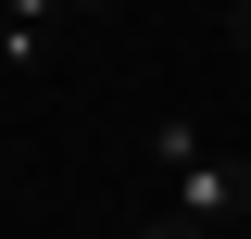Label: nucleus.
<instances>
[{"label": "nucleus", "instance_id": "nucleus-1", "mask_svg": "<svg viewBox=\"0 0 251 239\" xmlns=\"http://www.w3.org/2000/svg\"><path fill=\"white\" fill-rule=\"evenodd\" d=\"M151 151L176 164V214H188V227H214V239H239V227H251V189L214 164V139H201V126L163 114V126H151Z\"/></svg>", "mask_w": 251, "mask_h": 239}, {"label": "nucleus", "instance_id": "nucleus-4", "mask_svg": "<svg viewBox=\"0 0 251 239\" xmlns=\"http://www.w3.org/2000/svg\"><path fill=\"white\" fill-rule=\"evenodd\" d=\"M0 63H13V26H0Z\"/></svg>", "mask_w": 251, "mask_h": 239}, {"label": "nucleus", "instance_id": "nucleus-2", "mask_svg": "<svg viewBox=\"0 0 251 239\" xmlns=\"http://www.w3.org/2000/svg\"><path fill=\"white\" fill-rule=\"evenodd\" d=\"M138 239H214V227H188V214H176V227H138Z\"/></svg>", "mask_w": 251, "mask_h": 239}, {"label": "nucleus", "instance_id": "nucleus-3", "mask_svg": "<svg viewBox=\"0 0 251 239\" xmlns=\"http://www.w3.org/2000/svg\"><path fill=\"white\" fill-rule=\"evenodd\" d=\"M75 13H113V0H75Z\"/></svg>", "mask_w": 251, "mask_h": 239}]
</instances>
